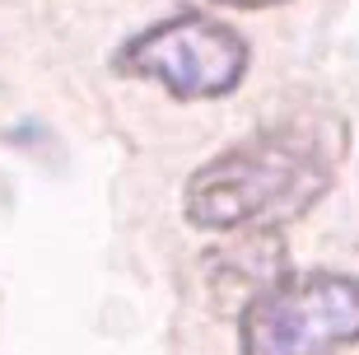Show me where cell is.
Wrapping results in <instances>:
<instances>
[{"label":"cell","mask_w":359,"mask_h":355,"mask_svg":"<svg viewBox=\"0 0 359 355\" xmlns=\"http://www.w3.org/2000/svg\"><path fill=\"white\" fill-rule=\"evenodd\" d=\"M243 355H336L359 346V276L304 271L257 290L238 318Z\"/></svg>","instance_id":"obj_2"},{"label":"cell","mask_w":359,"mask_h":355,"mask_svg":"<svg viewBox=\"0 0 359 355\" xmlns=\"http://www.w3.org/2000/svg\"><path fill=\"white\" fill-rule=\"evenodd\" d=\"M112 70L135 79H154L182 103L224 98L248 75V42L219 19L173 14V19L140 28L131 42H121L112 52Z\"/></svg>","instance_id":"obj_3"},{"label":"cell","mask_w":359,"mask_h":355,"mask_svg":"<svg viewBox=\"0 0 359 355\" xmlns=\"http://www.w3.org/2000/svg\"><path fill=\"white\" fill-rule=\"evenodd\" d=\"M219 5H233V10H266V5H285V0H219Z\"/></svg>","instance_id":"obj_4"},{"label":"cell","mask_w":359,"mask_h":355,"mask_svg":"<svg viewBox=\"0 0 359 355\" xmlns=\"http://www.w3.org/2000/svg\"><path fill=\"white\" fill-rule=\"evenodd\" d=\"M341 150V127L322 131L318 122H285L229 145L187 178V224L233 234L299 220L332 192Z\"/></svg>","instance_id":"obj_1"}]
</instances>
